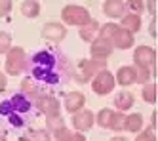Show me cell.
I'll return each mask as SVG.
<instances>
[{
  "mask_svg": "<svg viewBox=\"0 0 158 141\" xmlns=\"http://www.w3.org/2000/svg\"><path fill=\"white\" fill-rule=\"evenodd\" d=\"M42 36L46 40H52V42H61L67 36V29L61 23H46L42 29Z\"/></svg>",
  "mask_w": 158,
  "mask_h": 141,
  "instance_id": "obj_6",
  "label": "cell"
},
{
  "mask_svg": "<svg viewBox=\"0 0 158 141\" xmlns=\"http://www.w3.org/2000/svg\"><path fill=\"white\" fill-rule=\"evenodd\" d=\"M35 139L36 141H50V135H48V132L38 130V132H35Z\"/></svg>",
  "mask_w": 158,
  "mask_h": 141,
  "instance_id": "obj_33",
  "label": "cell"
},
{
  "mask_svg": "<svg viewBox=\"0 0 158 141\" xmlns=\"http://www.w3.org/2000/svg\"><path fill=\"white\" fill-rule=\"evenodd\" d=\"M0 141H6V130L2 124H0Z\"/></svg>",
  "mask_w": 158,
  "mask_h": 141,
  "instance_id": "obj_37",
  "label": "cell"
},
{
  "mask_svg": "<svg viewBox=\"0 0 158 141\" xmlns=\"http://www.w3.org/2000/svg\"><path fill=\"white\" fill-rule=\"evenodd\" d=\"M124 120H126V116H124L122 113H114V116H112V122H110V128L116 132H122L124 130Z\"/></svg>",
  "mask_w": 158,
  "mask_h": 141,
  "instance_id": "obj_28",
  "label": "cell"
},
{
  "mask_svg": "<svg viewBox=\"0 0 158 141\" xmlns=\"http://www.w3.org/2000/svg\"><path fill=\"white\" fill-rule=\"evenodd\" d=\"M55 139L57 141H86V137L82 134H73L67 128H61V130L55 132Z\"/></svg>",
  "mask_w": 158,
  "mask_h": 141,
  "instance_id": "obj_19",
  "label": "cell"
},
{
  "mask_svg": "<svg viewBox=\"0 0 158 141\" xmlns=\"http://www.w3.org/2000/svg\"><path fill=\"white\" fill-rule=\"evenodd\" d=\"M99 23L97 21H89L88 23V25H84L82 29H80V36L84 38V40H88V42H94V36H95V34H99Z\"/></svg>",
  "mask_w": 158,
  "mask_h": 141,
  "instance_id": "obj_17",
  "label": "cell"
},
{
  "mask_svg": "<svg viewBox=\"0 0 158 141\" xmlns=\"http://www.w3.org/2000/svg\"><path fill=\"white\" fill-rule=\"evenodd\" d=\"M94 122H95V116H94V113H92V111H86V109H82V111L74 113L73 126L76 128L78 132H86V130H89V128L94 126Z\"/></svg>",
  "mask_w": 158,
  "mask_h": 141,
  "instance_id": "obj_7",
  "label": "cell"
},
{
  "mask_svg": "<svg viewBox=\"0 0 158 141\" xmlns=\"http://www.w3.org/2000/svg\"><path fill=\"white\" fill-rule=\"evenodd\" d=\"M133 61L137 67H145V69H149L156 63V52L154 48H149V46H139L137 50H135L133 53Z\"/></svg>",
  "mask_w": 158,
  "mask_h": 141,
  "instance_id": "obj_5",
  "label": "cell"
},
{
  "mask_svg": "<svg viewBox=\"0 0 158 141\" xmlns=\"http://www.w3.org/2000/svg\"><path fill=\"white\" fill-rule=\"evenodd\" d=\"M114 82H118L120 86H130V84H133V82H135V67H130V65L120 67L118 73H116V80Z\"/></svg>",
  "mask_w": 158,
  "mask_h": 141,
  "instance_id": "obj_14",
  "label": "cell"
},
{
  "mask_svg": "<svg viewBox=\"0 0 158 141\" xmlns=\"http://www.w3.org/2000/svg\"><path fill=\"white\" fill-rule=\"evenodd\" d=\"M118 25H114V23H107V25H103V29H99V38L103 40H110L112 36H114Z\"/></svg>",
  "mask_w": 158,
  "mask_h": 141,
  "instance_id": "obj_23",
  "label": "cell"
},
{
  "mask_svg": "<svg viewBox=\"0 0 158 141\" xmlns=\"http://www.w3.org/2000/svg\"><path fill=\"white\" fill-rule=\"evenodd\" d=\"M112 116H114V111H110V109H103V111H99L97 120H95V122H97L101 128H110Z\"/></svg>",
  "mask_w": 158,
  "mask_h": 141,
  "instance_id": "obj_21",
  "label": "cell"
},
{
  "mask_svg": "<svg viewBox=\"0 0 158 141\" xmlns=\"http://www.w3.org/2000/svg\"><path fill=\"white\" fill-rule=\"evenodd\" d=\"M151 34L156 38V19H152V23H151Z\"/></svg>",
  "mask_w": 158,
  "mask_h": 141,
  "instance_id": "obj_36",
  "label": "cell"
},
{
  "mask_svg": "<svg viewBox=\"0 0 158 141\" xmlns=\"http://www.w3.org/2000/svg\"><path fill=\"white\" fill-rule=\"evenodd\" d=\"M112 52V46L110 40H103V38H97L92 44V57L94 59H101V61H107V57Z\"/></svg>",
  "mask_w": 158,
  "mask_h": 141,
  "instance_id": "obj_8",
  "label": "cell"
},
{
  "mask_svg": "<svg viewBox=\"0 0 158 141\" xmlns=\"http://www.w3.org/2000/svg\"><path fill=\"white\" fill-rule=\"evenodd\" d=\"M21 14H23L25 17H36L40 14V4L35 2V0H27V2L21 4Z\"/></svg>",
  "mask_w": 158,
  "mask_h": 141,
  "instance_id": "obj_18",
  "label": "cell"
},
{
  "mask_svg": "<svg viewBox=\"0 0 158 141\" xmlns=\"http://www.w3.org/2000/svg\"><path fill=\"white\" fill-rule=\"evenodd\" d=\"M110 141H128L126 137H122V135H116V137H112Z\"/></svg>",
  "mask_w": 158,
  "mask_h": 141,
  "instance_id": "obj_39",
  "label": "cell"
},
{
  "mask_svg": "<svg viewBox=\"0 0 158 141\" xmlns=\"http://www.w3.org/2000/svg\"><path fill=\"white\" fill-rule=\"evenodd\" d=\"M135 141H156V134H154V130L151 128H147V130H143L137 137H135Z\"/></svg>",
  "mask_w": 158,
  "mask_h": 141,
  "instance_id": "obj_29",
  "label": "cell"
},
{
  "mask_svg": "<svg viewBox=\"0 0 158 141\" xmlns=\"http://www.w3.org/2000/svg\"><path fill=\"white\" fill-rule=\"evenodd\" d=\"M10 48H12V36L8 32L0 31V53H8Z\"/></svg>",
  "mask_w": 158,
  "mask_h": 141,
  "instance_id": "obj_24",
  "label": "cell"
},
{
  "mask_svg": "<svg viewBox=\"0 0 158 141\" xmlns=\"http://www.w3.org/2000/svg\"><path fill=\"white\" fill-rule=\"evenodd\" d=\"M112 42H114L116 48L128 50V48H131V46H133V34L128 32L126 29H116L114 36H112Z\"/></svg>",
  "mask_w": 158,
  "mask_h": 141,
  "instance_id": "obj_11",
  "label": "cell"
},
{
  "mask_svg": "<svg viewBox=\"0 0 158 141\" xmlns=\"http://www.w3.org/2000/svg\"><path fill=\"white\" fill-rule=\"evenodd\" d=\"M19 141H32V139H27V137H19Z\"/></svg>",
  "mask_w": 158,
  "mask_h": 141,
  "instance_id": "obj_40",
  "label": "cell"
},
{
  "mask_svg": "<svg viewBox=\"0 0 158 141\" xmlns=\"http://www.w3.org/2000/svg\"><path fill=\"white\" fill-rule=\"evenodd\" d=\"M122 29H126L128 32H137L141 29V17L135 14H126L122 15Z\"/></svg>",
  "mask_w": 158,
  "mask_h": 141,
  "instance_id": "obj_15",
  "label": "cell"
},
{
  "mask_svg": "<svg viewBox=\"0 0 158 141\" xmlns=\"http://www.w3.org/2000/svg\"><path fill=\"white\" fill-rule=\"evenodd\" d=\"M46 122H48V130H52L53 134L57 130H61V128H65V122H63L61 116H48Z\"/></svg>",
  "mask_w": 158,
  "mask_h": 141,
  "instance_id": "obj_25",
  "label": "cell"
},
{
  "mask_svg": "<svg viewBox=\"0 0 158 141\" xmlns=\"http://www.w3.org/2000/svg\"><path fill=\"white\" fill-rule=\"evenodd\" d=\"M149 69L145 67H135V82H139V84H147L149 82Z\"/></svg>",
  "mask_w": 158,
  "mask_h": 141,
  "instance_id": "obj_27",
  "label": "cell"
},
{
  "mask_svg": "<svg viewBox=\"0 0 158 141\" xmlns=\"http://www.w3.org/2000/svg\"><path fill=\"white\" fill-rule=\"evenodd\" d=\"M38 109L46 116H59V101L53 96H42L38 97Z\"/></svg>",
  "mask_w": 158,
  "mask_h": 141,
  "instance_id": "obj_9",
  "label": "cell"
},
{
  "mask_svg": "<svg viewBox=\"0 0 158 141\" xmlns=\"http://www.w3.org/2000/svg\"><path fill=\"white\" fill-rule=\"evenodd\" d=\"M151 126H152V130L156 128V113H152V116H151Z\"/></svg>",
  "mask_w": 158,
  "mask_h": 141,
  "instance_id": "obj_38",
  "label": "cell"
},
{
  "mask_svg": "<svg viewBox=\"0 0 158 141\" xmlns=\"http://www.w3.org/2000/svg\"><path fill=\"white\" fill-rule=\"evenodd\" d=\"M141 128H143V116L139 113L126 116V120H124V130L126 132H139Z\"/></svg>",
  "mask_w": 158,
  "mask_h": 141,
  "instance_id": "obj_16",
  "label": "cell"
},
{
  "mask_svg": "<svg viewBox=\"0 0 158 141\" xmlns=\"http://www.w3.org/2000/svg\"><path fill=\"white\" fill-rule=\"evenodd\" d=\"M0 113H2V114H12L14 111H12V103H10V101H2V103H0Z\"/></svg>",
  "mask_w": 158,
  "mask_h": 141,
  "instance_id": "obj_31",
  "label": "cell"
},
{
  "mask_svg": "<svg viewBox=\"0 0 158 141\" xmlns=\"http://www.w3.org/2000/svg\"><path fill=\"white\" fill-rule=\"evenodd\" d=\"M10 103H12V111L15 113H25V111H29V107H31V103L23 97V96H14L12 99H10Z\"/></svg>",
  "mask_w": 158,
  "mask_h": 141,
  "instance_id": "obj_20",
  "label": "cell"
},
{
  "mask_svg": "<svg viewBox=\"0 0 158 141\" xmlns=\"http://www.w3.org/2000/svg\"><path fill=\"white\" fill-rule=\"evenodd\" d=\"M92 88L97 96H107V93H110L112 88H114V76H112L107 69L101 70L99 75H95V78L92 82Z\"/></svg>",
  "mask_w": 158,
  "mask_h": 141,
  "instance_id": "obj_3",
  "label": "cell"
},
{
  "mask_svg": "<svg viewBox=\"0 0 158 141\" xmlns=\"http://www.w3.org/2000/svg\"><path fill=\"white\" fill-rule=\"evenodd\" d=\"M84 105H86V97H84V93H80V92H73V93H69V96L65 97V109L69 113L82 111Z\"/></svg>",
  "mask_w": 158,
  "mask_h": 141,
  "instance_id": "obj_10",
  "label": "cell"
},
{
  "mask_svg": "<svg viewBox=\"0 0 158 141\" xmlns=\"http://www.w3.org/2000/svg\"><path fill=\"white\" fill-rule=\"evenodd\" d=\"M143 99L147 103H156V84H143Z\"/></svg>",
  "mask_w": 158,
  "mask_h": 141,
  "instance_id": "obj_22",
  "label": "cell"
},
{
  "mask_svg": "<svg viewBox=\"0 0 158 141\" xmlns=\"http://www.w3.org/2000/svg\"><path fill=\"white\" fill-rule=\"evenodd\" d=\"M10 11H12V2H8V0H0V17L8 15Z\"/></svg>",
  "mask_w": 158,
  "mask_h": 141,
  "instance_id": "obj_30",
  "label": "cell"
},
{
  "mask_svg": "<svg viewBox=\"0 0 158 141\" xmlns=\"http://www.w3.org/2000/svg\"><path fill=\"white\" fill-rule=\"evenodd\" d=\"M145 8H147V10H149V11H151V14H152V15L156 14V2H147V4H145Z\"/></svg>",
  "mask_w": 158,
  "mask_h": 141,
  "instance_id": "obj_34",
  "label": "cell"
},
{
  "mask_svg": "<svg viewBox=\"0 0 158 141\" xmlns=\"http://www.w3.org/2000/svg\"><path fill=\"white\" fill-rule=\"evenodd\" d=\"M107 67V61H101V59H82L78 63V69H80V73L78 75H84L80 78V82H86L88 78H92L94 75H99L101 70H105Z\"/></svg>",
  "mask_w": 158,
  "mask_h": 141,
  "instance_id": "obj_4",
  "label": "cell"
},
{
  "mask_svg": "<svg viewBox=\"0 0 158 141\" xmlns=\"http://www.w3.org/2000/svg\"><path fill=\"white\" fill-rule=\"evenodd\" d=\"M126 6L128 4L122 2V0H109V2H105V6H103V11L109 17H122Z\"/></svg>",
  "mask_w": 158,
  "mask_h": 141,
  "instance_id": "obj_13",
  "label": "cell"
},
{
  "mask_svg": "<svg viewBox=\"0 0 158 141\" xmlns=\"http://www.w3.org/2000/svg\"><path fill=\"white\" fill-rule=\"evenodd\" d=\"M133 103H135V96H133L130 90H122V92H118V96L114 97V105H116L118 113L128 111Z\"/></svg>",
  "mask_w": 158,
  "mask_h": 141,
  "instance_id": "obj_12",
  "label": "cell"
},
{
  "mask_svg": "<svg viewBox=\"0 0 158 141\" xmlns=\"http://www.w3.org/2000/svg\"><path fill=\"white\" fill-rule=\"evenodd\" d=\"M27 67V61H25V52L21 48H12L8 52V59H6V70L10 75H19L21 70Z\"/></svg>",
  "mask_w": 158,
  "mask_h": 141,
  "instance_id": "obj_2",
  "label": "cell"
},
{
  "mask_svg": "<svg viewBox=\"0 0 158 141\" xmlns=\"http://www.w3.org/2000/svg\"><path fill=\"white\" fill-rule=\"evenodd\" d=\"M61 17H63L65 23H69V25H78V27H84V25H88V23L92 21V17H89L86 8L74 6V4L65 6L63 11H61Z\"/></svg>",
  "mask_w": 158,
  "mask_h": 141,
  "instance_id": "obj_1",
  "label": "cell"
},
{
  "mask_svg": "<svg viewBox=\"0 0 158 141\" xmlns=\"http://www.w3.org/2000/svg\"><path fill=\"white\" fill-rule=\"evenodd\" d=\"M6 90V76L4 73H0V92H4Z\"/></svg>",
  "mask_w": 158,
  "mask_h": 141,
  "instance_id": "obj_35",
  "label": "cell"
},
{
  "mask_svg": "<svg viewBox=\"0 0 158 141\" xmlns=\"http://www.w3.org/2000/svg\"><path fill=\"white\" fill-rule=\"evenodd\" d=\"M130 8L133 10L135 15H139L141 11H143V8H145V4H143V2H130Z\"/></svg>",
  "mask_w": 158,
  "mask_h": 141,
  "instance_id": "obj_32",
  "label": "cell"
},
{
  "mask_svg": "<svg viewBox=\"0 0 158 141\" xmlns=\"http://www.w3.org/2000/svg\"><path fill=\"white\" fill-rule=\"evenodd\" d=\"M21 90H23V93H31V96H38V86L35 84V80H32V78H27V80H23V84H21Z\"/></svg>",
  "mask_w": 158,
  "mask_h": 141,
  "instance_id": "obj_26",
  "label": "cell"
}]
</instances>
